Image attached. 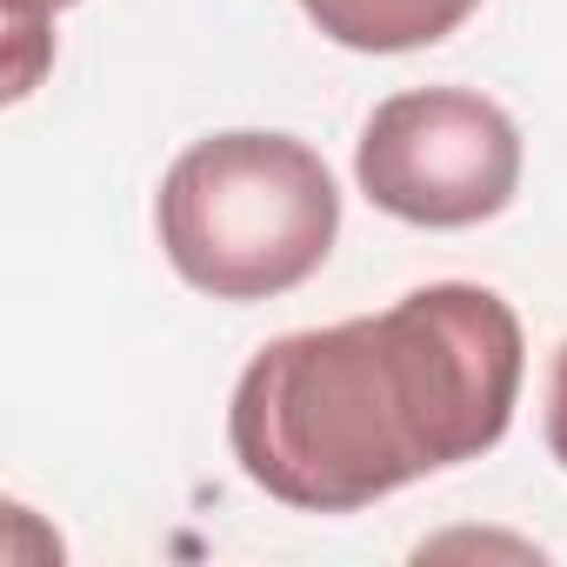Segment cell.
<instances>
[{"label": "cell", "mask_w": 567, "mask_h": 567, "mask_svg": "<svg viewBox=\"0 0 567 567\" xmlns=\"http://www.w3.org/2000/svg\"><path fill=\"white\" fill-rule=\"evenodd\" d=\"M354 181L408 227H481L520 187V134L474 87H414L368 114Z\"/></svg>", "instance_id": "3957f363"}, {"label": "cell", "mask_w": 567, "mask_h": 567, "mask_svg": "<svg viewBox=\"0 0 567 567\" xmlns=\"http://www.w3.org/2000/svg\"><path fill=\"white\" fill-rule=\"evenodd\" d=\"M481 0H301V14L354 54H408L447 41Z\"/></svg>", "instance_id": "277c9868"}, {"label": "cell", "mask_w": 567, "mask_h": 567, "mask_svg": "<svg viewBox=\"0 0 567 567\" xmlns=\"http://www.w3.org/2000/svg\"><path fill=\"white\" fill-rule=\"evenodd\" d=\"M74 0H0V34H8V101H28L34 81L54 61V14Z\"/></svg>", "instance_id": "5b68a950"}, {"label": "cell", "mask_w": 567, "mask_h": 567, "mask_svg": "<svg viewBox=\"0 0 567 567\" xmlns=\"http://www.w3.org/2000/svg\"><path fill=\"white\" fill-rule=\"evenodd\" d=\"M154 227L187 288L214 301H274L334 254L341 187L295 134H207L167 167Z\"/></svg>", "instance_id": "7a4b0ae2"}, {"label": "cell", "mask_w": 567, "mask_h": 567, "mask_svg": "<svg viewBox=\"0 0 567 567\" xmlns=\"http://www.w3.org/2000/svg\"><path fill=\"white\" fill-rule=\"evenodd\" d=\"M547 454L567 467V341H560L554 374H547Z\"/></svg>", "instance_id": "8992f818"}, {"label": "cell", "mask_w": 567, "mask_h": 567, "mask_svg": "<svg viewBox=\"0 0 567 567\" xmlns=\"http://www.w3.org/2000/svg\"><path fill=\"white\" fill-rule=\"evenodd\" d=\"M520 321L494 288L434 280L388 315L267 341L234 381L240 474L301 514H354L487 454L520 401Z\"/></svg>", "instance_id": "6da1fadb"}]
</instances>
